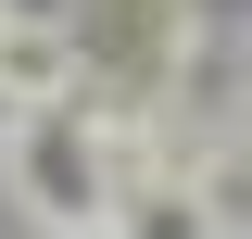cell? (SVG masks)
Listing matches in <instances>:
<instances>
[{
	"label": "cell",
	"mask_w": 252,
	"mask_h": 239,
	"mask_svg": "<svg viewBox=\"0 0 252 239\" xmlns=\"http://www.w3.org/2000/svg\"><path fill=\"white\" fill-rule=\"evenodd\" d=\"M114 239H227V214L202 202V177H152L114 202Z\"/></svg>",
	"instance_id": "277c9868"
},
{
	"label": "cell",
	"mask_w": 252,
	"mask_h": 239,
	"mask_svg": "<svg viewBox=\"0 0 252 239\" xmlns=\"http://www.w3.org/2000/svg\"><path fill=\"white\" fill-rule=\"evenodd\" d=\"M0 13H13V0H0Z\"/></svg>",
	"instance_id": "52a82bcc"
},
{
	"label": "cell",
	"mask_w": 252,
	"mask_h": 239,
	"mask_svg": "<svg viewBox=\"0 0 252 239\" xmlns=\"http://www.w3.org/2000/svg\"><path fill=\"white\" fill-rule=\"evenodd\" d=\"M76 26L63 13H0V114H51V101H76Z\"/></svg>",
	"instance_id": "3957f363"
},
{
	"label": "cell",
	"mask_w": 252,
	"mask_h": 239,
	"mask_svg": "<svg viewBox=\"0 0 252 239\" xmlns=\"http://www.w3.org/2000/svg\"><path fill=\"white\" fill-rule=\"evenodd\" d=\"M227 151H240V164H252V101H240V114H227Z\"/></svg>",
	"instance_id": "8992f818"
},
{
	"label": "cell",
	"mask_w": 252,
	"mask_h": 239,
	"mask_svg": "<svg viewBox=\"0 0 252 239\" xmlns=\"http://www.w3.org/2000/svg\"><path fill=\"white\" fill-rule=\"evenodd\" d=\"M0 189L26 202L38 239H114V164H101V126L76 101L0 114Z\"/></svg>",
	"instance_id": "7a4b0ae2"
},
{
	"label": "cell",
	"mask_w": 252,
	"mask_h": 239,
	"mask_svg": "<svg viewBox=\"0 0 252 239\" xmlns=\"http://www.w3.org/2000/svg\"><path fill=\"white\" fill-rule=\"evenodd\" d=\"M76 26V114L89 126H152L189 76V0H63Z\"/></svg>",
	"instance_id": "6da1fadb"
},
{
	"label": "cell",
	"mask_w": 252,
	"mask_h": 239,
	"mask_svg": "<svg viewBox=\"0 0 252 239\" xmlns=\"http://www.w3.org/2000/svg\"><path fill=\"white\" fill-rule=\"evenodd\" d=\"M240 101H252V26L227 38V114H240Z\"/></svg>",
	"instance_id": "5b68a950"
}]
</instances>
